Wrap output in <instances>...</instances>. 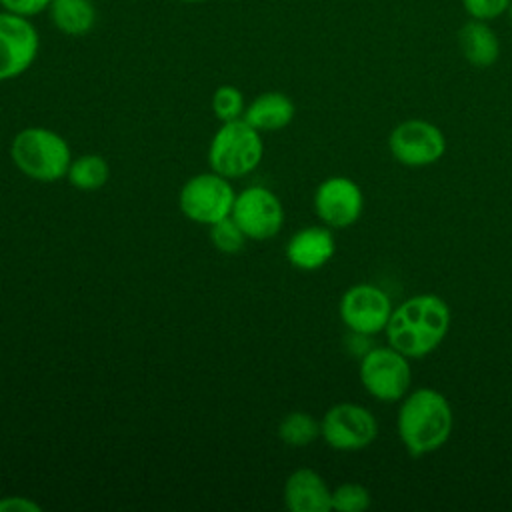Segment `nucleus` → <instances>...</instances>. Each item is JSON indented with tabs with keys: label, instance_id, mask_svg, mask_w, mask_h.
I'll return each instance as SVG.
<instances>
[{
	"label": "nucleus",
	"instance_id": "obj_23",
	"mask_svg": "<svg viewBox=\"0 0 512 512\" xmlns=\"http://www.w3.org/2000/svg\"><path fill=\"white\" fill-rule=\"evenodd\" d=\"M512 0H462V6L470 18L490 22L502 16Z\"/></svg>",
	"mask_w": 512,
	"mask_h": 512
},
{
	"label": "nucleus",
	"instance_id": "obj_17",
	"mask_svg": "<svg viewBox=\"0 0 512 512\" xmlns=\"http://www.w3.org/2000/svg\"><path fill=\"white\" fill-rule=\"evenodd\" d=\"M46 12L52 24L66 36H84L96 24L92 0H50Z\"/></svg>",
	"mask_w": 512,
	"mask_h": 512
},
{
	"label": "nucleus",
	"instance_id": "obj_7",
	"mask_svg": "<svg viewBox=\"0 0 512 512\" xmlns=\"http://www.w3.org/2000/svg\"><path fill=\"white\" fill-rule=\"evenodd\" d=\"M378 434L374 414L354 402H340L326 410L320 420V436L338 452H358L368 448Z\"/></svg>",
	"mask_w": 512,
	"mask_h": 512
},
{
	"label": "nucleus",
	"instance_id": "obj_2",
	"mask_svg": "<svg viewBox=\"0 0 512 512\" xmlns=\"http://www.w3.org/2000/svg\"><path fill=\"white\" fill-rule=\"evenodd\" d=\"M452 426V406L442 392L422 386L402 398L396 428L410 456L422 458L442 448L452 434Z\"/></svg>",
	"mask_w": 512,
	"mask_h": 512
},
{
	"label": "nucleus",
	"instance_id": "obj_15",
	"mask_svg": "<svg viewBox=\"0 0 512 512\" xmlns=\"http://www.w3.org/2000/svg\"><path fill=\"white\" fill-rule=\"evenodd\" d=\"M458 46L468 64L490 68L500 56V40L488 22L470 18L458 30Z\"/></svg>",
	"mask_w": 512,
	"mask_h": 512
},
{
	"label": "nucleus",
	"instance_id": "obj_13",
	"mask_svg": "<svg viewBox=\"0 0 512 512\" xmlns=\"http://www.w3.org/2000/svg\"><path fill=\"white\" fill-rule=\"evenodd\" d=\"M284 502L290 512H328L332 490L316 470L298 468L284 482Z\"/></svg>",
	"mask_w": 512,
	"mask_h": 512
},
{
	"label": "nucleus",
	"instance_id": "obj_10",
	"mask_svg": "<svg viewBox=\"0 0 512 512\" xmlns=\"http://www.w3.org/2000/svg\"><path fill=\"white\" fill-rule=\"evenodd\" d=\"M230 216L250 240L274 238L284 224L280 198L264 186H248L238 192Z\"/></svg>",
	"mask_w": 512,
	"mask_h": 512
},
{
	"label": "nucleus",
	"instance_id": "obj_9",
	"mask_svg": "<svg viewBox=\"0 0 512 512\" xmlns=\"http://www.w3.org/2000/svg\"><path fill=\"white\" fill-rule=\"evenodd\" d=\"M38 52L40 34L30 18L0 10V82L22 76Z\"/></svg>",
	"mask_w": 512,
	"mask_h": 512
},
{
	"label": "nucleus",
	"instance_id": "obj_3",
	"mask_svg": "<svg viewBox=\"0 0 512 512\" xmlns=\"http://www.w3.org/2000/svg\"><path fill=\"white\" fill-rule=\"evenodd\" d=\"M10 156L16 168L36 182L66 178L72 164L68 142L54 130L42 126L20 130L10 144Z\"/></svg>",
	"mask_w": 512,
	"mask_h": 512
},
{
	"label": "nucleus",
	"instance_id": "obj_6",
	"mask_svg": "<svg viewBox=\"0 0 512 512\" xmlns=\"http://www.w3.org/2000/svg\"><path fill=\"white\" fill-rule=\"evenodd\" d=\"M236 192L230 178L218 172H204L192 176L178 194L182 214L198 224H214L232 214Z\"/></svg>",
	"mask_w": 512,
	"mask_h": 512
},
{
	"label": "nucleus",
	"instance_id": "obj_18",
	"mask_svg": "<svg viewBox=\"0 0 512 512\" xmlns=\"http://www.w3.org/2000/svg\"><path fill=\"white\" fill-rule=\"evenodd\" d=\"M66 178L78 190L90 192L102 188L108 182L110 168L100 154H82L72 160Z\"/></svg>",
	"mask_w": 512,
	"mask_h": 512
},
{
	"label": "nucleus",
	"instance_id": "obj_21",
	"mask_svg": "<svg viewBox=\"0 0 512 512\" xmlns=\"http://www.w3.org/2000/svg\"><path fill=\"white\" fill-rule=\"evenodd\" d=\"M246 104H244V94L230 84H224L214 90L212 94V112L220 122L228 120H238L244 116Z\"/></svg>",
	"mask_w": 512,
	"mask_h": 512
},
{
	"label": "nucleus",
	"instance_id": "obj_25",
	"mask_svg": "<svg viewBox=\"0 0 512 512\" xmlns=\"http://www.w3.org/2000/svg\"><path fill=\"white\" fill-rule=\"evenodd\" d=\"M40 504L24 496H4L0 498V512H40Z\"/></svg>",
	"mask_w": 512,
	"mask_h": 512
},
{
	"label": "nucleus",
	"instance_id": "obj_27",
	"mask_svg": "<svg viewBox=\"0 0 512 512\" xmlns=\"http://www.w3.org/2000/svg\"><path fill=\"white\" fill-rule=\"evenodd\" d=\"M506 12H508V16H510V22H512V2H510V6H508V10H506Z\"/></svg>",
	"mask_w": 512,
	"mask_h": 512
},
{
	"label": "nucleus",
	"instance_id": "obj_19",
	"mask_svg": "<svg viewBox=\"0 0 512 512\" xmlns=\"http://www.w3.org/2000/svg\"><path fill=\"white\" fill-rule=\"evenodd\" d=\"M278 436L284 444L302 448L320 436V422L308 412H288L278 424Z\"/></svg>",
	"mask_w": 512,
	"mask_h": 512
},
{
	"label": "nucleus",
	"instance_id": "obj_14",
	"mask_svg": "<svg viewBox=\"0 0 512 512\" xmlns=\"http://www.w3.org/2000/svg\"><path fill=\"white\" fill-rule=\"evenodd\" d=\"M336 250L334 236L328 226H306L292 234L286 244V258L294 268L318 270Z\"/></svg>",
	"mask_w": 512,
	"mask_h": 512
},
{
	"label": "nucleus",
	"instance_id": "obj_24",
	"mask_svg": "<svg viewBox=\"0 0 512 512\" xmlns=\"http://www.w3.org/2000/svg\"><path fill=\"white\" fill-rule=\"evenodd\" d=\"M50 6V0H0V8L12 14H20L26 18H32L40 12H46Z\"/></svg>",
	"mask_w": 512,
	"mask_h": 512
},
{
	"label": "nucleus",
	"instance_id": "obj_1",
	"mask_svg": "<svg viewBox=\"0 0 512 512\" xmlns=\"http://www.w3.org/2000/svg\"><path fill=\"white\" fill-rule=\"evenodd\" d=\"M450 330V308L436 294H416L392 308L384 328L388 344L408 358L434 352Z\"/></svg>",
	"mask_w": 512,
	"mask_h": 512
},
{
	"label": "nucleus",
	"instance_id": "obj_12",
	"mask_svg": "<svg viewBox=\"0 0 512 512\" xmlns=\"http://www.w3.org/2000/svg\"><path fill=\"white\" fill-rule=\"evenodd\" d=\"M364 208L360 186L346 176H330L314 192V212L328 228L352 226Z\"/></svg>",
	"mask_w": 512,
	"mask_h": 512
},
{
	"label": "nucleus",
	"instance_id": "obj_8",
	"mask_svg": "<svg viewBox=\"0 0 512 512\" xmlns=\"http://www.w3.org/2000/svg\"><path fill=\"white\" fill-rule=\"evenodd\" d=\"M388 148L396 162L408 168H424L438 162L446 152L444 132L420 118L396 124L388 136Z\"/></svg>",
	"mask_w": 512,
	"mask_h": 512
},
{
	"label": "nucleus",
	"instance_id": "obj_5",
	"mask_svg": "<svg viewBox=\"0 0 512 512\" xmlns=\"http://www.w3.org/2000/svg\"><path fill=\"white\" fill-rule=\"evenodd\" d=\"M410 358L388 346H374L360 358V382L380 402H398L406 396L412 370Z\"/></svg>",
	"mask_w": 512,
	"mask_h": 512
},
{
	"label": "nucleus",
	"instance_id": "obj_26",
	"mask_svg": "<svg viewBox=\"0 0 512 512\" xmlns=\"http://www.w3.org/2000/svg\"><path fill=\"white\" fill-rule=\"evenodd\" d=\"M180 2H184V4H198V2H204V0H180Z\"/></svg>",
	"mask_w": 512,
	"mask_h": 512
},
{
	"label": "nucleus",
	"instance_id": "obj_16",
	"mask_svg": "<svg viewBox=\"0 0 512 512\" xmlns=\"http://www.w3.org/2000/svg\"><path fill=\"white\" fill-rule=\"evenodd\" d=\"M296 114V106L284 92H262L244 110V120L260 132L286 128Z\"/></svg>",
	"mask_w": 512,
	"mask_h": 512
},
{
	"label": "nucleus",
	"instance_id": "obj_22",
	"mask_svg": "<svg viewBox=\"0 0 512 512\" xmlns=\"http://www.w3.org/2000/svg\"><path fill=\"white\" fill-rule=\"evenodd\" d=\"M210 240L212 244L224 252V254H234L242 250L246 242V234L238 226V222L232 216H226L214 224H210Z\"/></svg>",
	"mask_w": 512,
	"mask_h": 512
},
{
	"label": "nucleus",
	"instance_id": "obj_11",
	"mask_svg": "<svg viewBox=\"0 0 512 512\" xmlns=\"http://www.w3.org/2000/svg\"><path fill=\"white\" fill-rule=\"evenodd\" d=\"M338 312L350 332L372 336L386 328L392 314V302L384 290L362 282L350 286L342 294Z\"/></svg>",
	"mask_w": 512,
	"mask_h": 512
},
{
	"label": "nucleus",
	"instance_id": "obj_20",
	"mask_svg": "<svg viewBox=\"0 0 512 512\" xmlns=\"http://www.w3.org/2000/svg\"><path fill=\"white\" fill-rule=\"evenodd\" d=\"M370 502V490L360 482H344L332 490V510L336 512H364Z\"/></svg>",
	"mask_w": 512,
	"mask_h": 512
},
{
	"label": "nucleus",
	"instance_id": "obj_4",
	"mask_svg": "<svg viewBox=\"0 0 512 512\" xmlns=\"http://www.w3.org/2000/svg\"><path fill=\"white\" fill-rule=\"evenodd\" d=\"M264 156L262 132L244 118L222 122L208 146V164L226 178H242L258 168Z\"/></svg>",
	"mask_w": 512,
	"mask_h": 512
}]
</instances>
